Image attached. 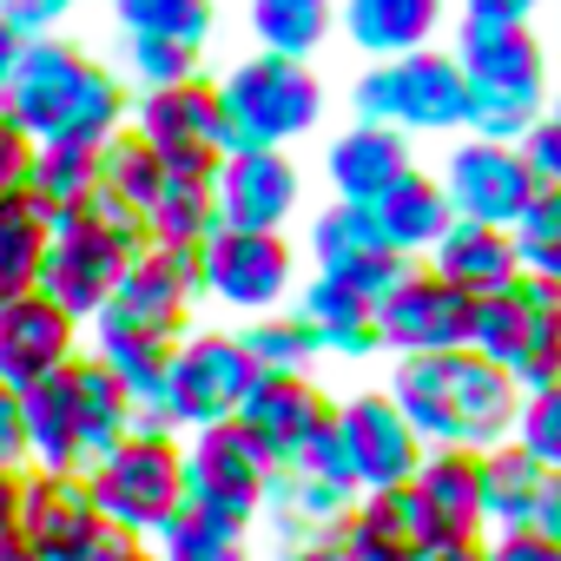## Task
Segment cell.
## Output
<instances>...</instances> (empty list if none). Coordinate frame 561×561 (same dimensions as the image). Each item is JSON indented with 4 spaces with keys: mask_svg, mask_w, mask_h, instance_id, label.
I'll use <instances>...</instances> for the list:
<instances>
[{
    "mask_svg": "<svg viewBox=\"0 0 561 561\" xmlns=\"http://www.w3.org/2000/svg\"><path fill=\"white\" fill-rule=\"evenodd\" d=\"M146 211H133L126 198H113L106 185L87 192L80 211H67L60 225H47V251H41V277H34V291L54 298L67 318H93L113 285H119V271L146 251Z\"/></svg>",
    "mask_w": 561,
    "mask_h": 561,
    "instance_id": "3",
    "label": "cell"
},
{
    "mask_svg": "<svg viewBox=\"0 0 561 561\" xmlns=\"http://www.w3.org/2000/svg\"><path fill=\"white\" fill-rule=\"evenodd\" d=\"M100 185H106L113 198H126L133 211H146V205L159 198V185H165V159H159L133 126H119L113 139H100Z\"/></svg>",
    "mask_w": 561,
    "mask_h": 561,
    "instance_id": "38",
    "label": "cell"
},
{
    "mask_svg": "<svg viewBox=\"0 0 561 561\" xmlns=\"http://www.w3.org/2000/svg\"><path fill=\"white\" fill-rule=\"evenodd\" d=\"M351 113L364 126H397V133H462L469 126V87L449 47H416L397 60H370L351 87Z\"/></svg>",
    "mask_w": 561,
    "mask_h": 561,
    "instance_id": "6",
    "label": "cell"
},
{
    "mask_svg": "<svg viewBox=\"0 0 561 561\" xmlns=\"http://www.w3.org/2000/svg\"><path fill=\"white\" fill-rule=\"evenodd\" d=\"M515 152L528 159L535 185H561V93H548V106H541L535 126L515 139Z\"/></svg>",
    "mask_w": 561,
    "mask_h": 561,
    "instance_id": "44",
    "label": "cell"
},
{
    "mask_svg": "<svg viewBox=\"0 0 561 561\" xmlns=\"http://www.w3.org/2000/svg\"><path fill=\"white\" fill-rule=\"evenodd\" d=\"M443 192H449V205H456V218H476V225H515L522 211H528V198L541 192L535 185V172H528V159L508 146V139H462L449 159H443Z\"/></svg>",
    "mask_w": 561,
    "mask_h": 561,
    "instance_id": "19",
    "label": "cell"
},
{
    "mask_svg": "<svg viewBox=\"0 0 561 561\" xmlns=\"http://www.w3.org/2000/svg\"><path fill=\"white\" fill-rule=\"evenodd\" d=\"M198 311V244H146L113 298L87 318V337H185Z\"/></svg>",
    "mask_w": 561,
    "mask_h": 561,
    "instance_id": "9",
    "label": "cell"
},
{
    "mask_svg": "<svg viewBox=\"0 0 561 561\" xmlns=\"http://www.w3.org/2000/svg\"><path fill=\"white\" fill-rule=\"evenodd\" d=\"M21 47H27V41H21L8 21H0V87H8V73H14V60H21Z\"/></svg>",
    "mask_w": 561,
    "mask_h": 561,
    "instance_id": "53",
    "label": "cell"
},
{
    "mask_svg": "<svg viewBox=\"0 0 561 561\" xmlns=\"http://www.w3.org/2000/svg\"><path fill=\"white\" fill-rule=\"evenodd\" d=\"M298 291V244L285 231H231L211 225L198 244V298H211L231 318L285 311Z\"/></svg>",
    "mask_w": 561,
    "mask_h": 561,
    "instance_id": "10",
    "label": "cell"
},
{
    "mask_svg": "<svg viewBox=\"0 0 561 561\" xmlns=\"http://www.w3.org/2000/svg\"><path fill=\"white\" fill-rule=\"evenodd\" d=\"M331 416H337V397L311 370H257L238 403V423L251 430V443L271 462H298L331 430Z\"/></svg>",
    "mask_w": 561,
    "mask_h": 561,
    "instance_id": "18",
    "label": "cell"
},
{
    "mask_svg": "<svg viewBox=\"0 0 561 561\" xmlns=\"http://www.w3.org/2000/svg\"><path fill=\"white\" fill-rule=\"evenodd\" d=\"M291 311L311 324V337H318L324 357H337V364L377 357V305H370L364 291L337 285V277H324V271L305 277V285L291 291Z\"/></svg>",
    "mask_w": 561,
    "mask_h": 561,
    "instance_id": "28",
    "label": "cell"
},
{
    "mask_svg": "<svg viewBox=\"0 0 561 561\" xmlns=\"http://www.w3.org/2000/svg\"><path fill=\"white\" fill-rule=\"evenodd\" d=\"M67 383H73V416H80V456L93 462V456H106V449L139 423V403L126 397V383H119L93 351H80V357L67 364Z\"/></svg>",
    "mask_w": 561,
    "mask_h": 561,
    "instance_id": "30",
    "label": "cell"
},
{
    "mask_svg": "<svg viewBox=\"0 0 561 561\" xmlns=\"http://www.w3.org/2000/svg\"><path fill=\"white\" fill-rule=\"evenodd\" d=\"M41 251H47V218H41L27 198L0 205V305L34 291V277H41Z\"/></svg>",
    "mask_w": 561,
    "mask_h": 561,
    "instance_id": "39",
    "label": "cell"
},
{
    "mask_svg": "<svg viewBox=\"0 0 561 561\" xmlns=\"http://www.w3.org/2000/svg\"><path fill=\"white\" fill-rule=\"evenodd\" d=\"M119 73L126 87H179V80H198L205 73V47H185V41H159V34H119Z\"/></svg>",
    "mask_w": 561,
    "mask_h": 561,
    "instance_id": "40",
    "label": "cell"
},
{
    "mask_svg": "<svg viewBox=\"0 0 561 561\" xmlns=\"http://www.w3.org/2000/svg\"><path fill=\"white\" fill-rule=\"evenodd\" d=\"M119 34H159L185 47H211L218 34V0H113Z\"/></svg>",
    "mask_w": 561,
    "mask_h": 561,
    "instance_id": "37",
    "label": "cell"
},
{
    "mask_svg": "<svg viewBox=\"0 0 561 561\" xmlns=\"http://www.w3.org/2000/svg\"><path fill=\"white\" fill-rule=\"evenodd\" d=\"M403 172H416V146L397 126H364L357 119L351 133H337L324 146V179H331V198H344V205L383 198Z\"/></svg>",
    "mask_w": 561,
    "mask_h": 561,
    "instance_id": "23",
    "label": "cell"
},
{
    "mask_svg": "<svg viewBox=\"0 0 561 561\" xmlns=\"http://www.w3.org/2000/svg\"><path fill=\"white\" fill-rule=\"evenodd\" d=\"M159 554H165V561H251L244 535L225 528V522H205L198 508H185V515L159 535Z\"/></svg>",
    "mask_w": 561,
    "mask_h": 561,
    "instance_id": "42",
    "label": "cell"
},
{
    "mask_svg": "<svg viewBox=\"0 0 561 561\" xmlns=\"http://www.w3.org/2000/svg\"><path fill=\"white\" fill-rule=\"evenodd\" d=\"M423 264L443 277V285L469 291V298H489V291H502V285H515V277H522L515 238L502 225H476V218H449V231L430 244Z\"/></svg>",
    "mask_w": 561,
    "mask_h": 561,
    "instance_id": "26",
    "label": "cell"
},
{
    "mask_svg": "<svg viewBox=\"0 0 561 561\" xmlns=\"http://www.w3.org/2000/svg\"><path fill=\"white\" fill-rule=\"evenodd\" d=\"M251 34H257V54L311 60L337 34V0H251Z\"/></svg>",
    "mask_w": 561,
    "mask_h": 561,
    "instance_id": "33",
    "label": "cell"
},
{
    "mask_svg": "<svg viewBox=\"0 0 561 561\" xmlns=\"http://www.w3.org/2000/svg\"><path fill=\"white\" fill-rule=\"evenodd\" d=\"M515 443H522L541 469H561V383L522 390V410H515Z\"/></svg>",
    "mask_w": 561,
    "mask_h": 561,
    "instance_id": "43",
    "label": "cell"
},
{
    "mask_svg": "<svg viewBox=\"0 0 561 561\" xmlns=\"http://www.w3.org/2000/svg\"><path fill=\"white\" fill-rule=\"evenodd\" d=\"M257 364L244 357L238 331H185L172 344V364H165V383H159V423L192 436V430H211V423H231L244 390H251Z\"/></svg>",
    "mask_w": 561,
    "mask_h": 561,
    "instance_id": "11",
    "label": "cell"
},
{
    "mask_svg": "<svg viewBox=\"0 0 561 561\" xmlns=\"http://www.w3.org/2000/svg\"><path fill=\"white\" fill-rule=\"evenodd\" d=\"M482 561H561V541H541L535 528H489Z\"/></svg>",
    "mask_w": 561,
    "mask_h": 561,
    "instance_id": "46",
    "label": "cell"
},
{
    "mask_svg": "<svg viewBox=\"0 0 561 561\" xmlns=\"http://www.w3.org/2000/svg\"><path fill=\"white\" fill-rule=\"evenodd\" d=\"M27 172H34V139L0 113V205H14L27 192Z\"/></svg>",
    "mask_w": 561,
    "mask_h": 561,
    "instance_id": "45",
    "label": "cell"
},
{
    "mask_svg": "<svg viewBox=\"0 0 561 561\" xmlns=\"http://www.w3.org/2000/svg\"><path fill=\"white\" fill-rule=\"evenodd\" d=\"M430 561H482V541H443Z\"/></svg>",
    "mask_w": 561,
    "mask_h": 561,
    "instance_id": "54",
    "label": "cell"
},
{
    "mask_svg": "<svg viewBox=\"0 0 561 561\" xmlns=\"http://www.w3.org/2000/svg\"><path fill=\"white\" fill-rule=\"evenodd\" d=\"M528 528H535L541 541H561V469H548V476H541L535 508H528Z\"/></svg>",
    "mask_w": 561,
    "mask_h": 561,
    "instance_id": "50",
    "label": "cell"
},
{
    "mask_svg": "<svg viewBox=\"0 0 561 561\" xmlns=\"http://www.w3.org/2000/svg\"><path fill=\"white\" fill-rule=\"evenodd\" d=\"M305 205V172L285 146L225 152L211 172V211L231 231H285Z\"/></svg>",
    "mask_w": 561,
    "mask_h": 561,
    "instance_id": "17",
    "label": "cell"
},
{
    "mask_svg": "<svg viewBox=\"0 0 561 561\" xmlns=\"http://www.w3.org/2000/svg\"><path fill=\"white\" fill-rule=\"evenodd\" d=\"M0 561H34V554L21 548V535H0Z\"/></svg>",
    "mask_w": 561,
    "mask_h": 561,
    "instance_id": "55",
    "label": "cell"
},
{
    "mask_svg": "<svg viewBox=\"0 0 561 561\" xmlns=\"http://www.w3.org/2000/svg\"><path fill=\"white\" fill-rule=\"evenodd\" d=\"M0 21H8L21 41H47L67 21V8H60V0H0Z\"/></svg>",
    "mask_w": 561,
    "mask_h": 561,
    "instance_id": "47",
    "label": "cell"
},
{
    "mask_svg": "<svg viewBox=\"0 0 561 561\" xmlns=\"http://www.w3.org/2000/svg\"><path fill=\"white\" fill-rule=\"evenodd\" d=\"M100 185V146H34V172H27V205L60 225L67 211L87 205V192Z\"/></svg>",
    "mask_w": 561,
    "mask_h": 561,
    "instance_id": "32",
    "label": "cell"
},
{
    "mask_svg": "<svg viewBox=\"0 0 561 561\" xmlns=\"http://www.w3.org/2000/svg\"><path fill=\"white\" fill-rule=\"evenodd\" d=\"M456 67L469 87V126L476 139H522L535 126V113L548 106V47L535 41V27H489V21H462L456 27Z\"/></svg>",
    "mask_w": 561,
    "mask_h": 561,
    "instance_id": "4",
    "label": "cell"
},
{
    "mask_svg": "<svg viewBox=\"0 0 561 561\" xmlns=\"http://www.w3.org/2000/svg\"><path fill=\"white\" fill-rule=\"evenodd\" d=\"M469 351L502 364L522 390L561 383V298L548 277H515V285L476 298L469 311Z\"/></svg>",
    "mask_w": 561,
    "mask_h": 561,
    "instance_id": "8",
    "label": "cell"
},
{
    "mask_svg": "<svg viewBox=\"0 0 561 561\" xmlns=\"http://www.w3.org/2000/svg\"><path fill=\"white\" fill-rule=\"evenodd\" d=\"M331 430H337V449H344V469H351L357 495H377V489L410 482L416 462H423V449H430L390 390H357V397H344Z\"/></svg>",
    "mask_w": 561,
    "mask_h": 561,
    "instance_id": "16",
    "label": "cell"
},
{
    "mask_svg": "<svg viewBox=\"0 0 561 561\" xmlns=\"http://www.w3.org/2000/svg\"><path fill=\"white\" fill-rule=\"evenodd\" d=\"M449 0H337V34L364 60H397L416 47H436Z\"/></svg>",
    "mask_w": 561,
    "mask_h": 561,
    "instance_id": "25",
    "label": "cell"
},
{
    "mask_svg": "<svg viewBox=\"0 0 561 561\" xmlns=\"http://www.w3.org/2000/svg\"><path fill=\"white\" fill-rule=\"evenodd\" d=\"M554 298H561V277H554Z\"/></svg>",
    "mask_w": 561,
    "mask_h": 561,
    "instance_id": "57",
    "label": "cell"
},
{
    "mask_svg": "<svg viewBox=\"0 0 561 561\" xmlns=\"http://www.w3.org/2000/svg\"><path fill=\"white\" fill-rule=\"evenodd\" d=\"M211 225H218V211H211V172H165L159 198L146 205V238L152 244H205Z\"/></svg>",
    "mask_w": 561,
    "mask_h": 561,
    "instance_id": "35",
    "label": "cell"
},
{
    "mask_svg": "<svg viewBox=\"0 0 561 561\" xmlns=\"http://www.w3.org/2000/svg\"><path fill=\"white\" fill-rule=\"evenodd\" d=\"M87 489L100 502V515L113 522V535H139V541H159L179 515H185V436L139 416L106 456H93L87 469Z\"/></svg>",
    "mask_w": 561,
    "mask_h": 561,
    "instance_id": "5",
    "label": "cell"
},
{
    "mask_svg": "<svg viewBox=\"0 0 561 561\" xmlns=\"http://www.w3.org/2000/svg\"><path fill=\"white\" fill-rule=\"evenodd\" d=\"M0 113L34 146H100L126 126L133 87H126V73H113L80 41L47 34V41L21 47L8 87H0Z\"/></svg>",
    "mask_w": 561,
    "mask_h": 561,
    "instance_id": "1",
    "label": "cell"
},
{
    "mask_svg": "<svg viewBox=\"0 0 561 561\" xmlns=\"http://www.w3.org/2000/svg\"><path fill=\"white\" fill-rule=\"evenodd\" d=\"M508 238H515L522 271L554 285V277H561V185H541V192L528 198V211L508 225Z\"/></svg>",
    "mask_w": 561,
    "mask_h": 561,
    "instance_id": "41",
    "label": "cell"
},
{
    "mask_svg": "<svg viewBox=\"0 0 561 561\" xmlns=\"http://www.w3.org/2000/svg\"><path fill=\"white\" fill-rule=\"evenodd\" d=\"M126 126L165 159V172H218V159L231 152V126H225V100L218 80H179V87H139Z\"/></svg>",
    "mask_w": 561,
    "mask_h": 561,
    "instance_id": "13",
    "label": "cell"
},
{
    "mask_svg": "<svg viewBox=\"0 0 561 561\" xmlns=\"http://www.w3.org/2000/svg\"><path fill=\"white\" fill-rule=\"evenodd\" d=\"M548 0H462V21H489V27H535V14Z\"/></svg>",
    "mask_w": 561,
    "mask_h": 561,
    "instance_id": "49",
    "label": "cell"
},
{
    "mask_svg": "<svg viewBox=\"0 0 561 561\" xmlns=\"http://www.w3.org/2000/svg\"><path fill=\"white\" fill-rule=\"evenodd\" d=\"M0 469H27V423L14 383H0Z\"/></svg>",
    "mask_w": 561,
    "mask_h": 561,
    "instance_id": "48",
    "label": "cell"
},
{
    "mask_svg": "<svg viewBox=\"0 0 561 561\" xmlns=\"http://www.w3.org/2000/svg\"><path fill=\"white\" fill-rule=\"evenodd\" d=\"M60 8H67V14H73V8H80V0H60Z\"/></svg>",
    "mask_w": 561,
    "mask_h": 561,
    "instance_id": "56",
    "label": "cell"
},
{
    "mask_svg": "<svg viewBox=\"0 0 561 561\" xmlns=\"http://www.w3.org/2000/svg\"><path fill=\"white\" fill-rule=\"evenodd\" d=\"M14 535L34 561H100L113 541V522L100 515L80 469H21Z\"/></svg>",
    "mask_w": 561,
    "mask_h": 561,
    "instance_id": "14",
    "label": "cell"
},
{
    "mask_svg": "<svg viewBox=\"0 0 561 561\" xmlns=\"http://www.w3.org/2000/svg\"><path fill=\"white\" fill-rule=\"evenodd\" d=\"M311 264H318L324 277H337V285L364 291L370 305L410 271V257L390 251V238L377 231L370 205H344V198H331V205L311 218Z\"/></svg>",
    "mask_w": 561,
    "mask_h": 561,
    "instance_id": "20",
    "label": "cell"
},
{
    "mask_svg": "<svg viewBox=\"0 0 561 561\" xmlns=\"http://www.w3.org/2000/svg\"><path fill=\"white\" fill-rule=\"evenodd\" d=\"M238 344H244V357H251L257 370H318V364H324L311 324H305L291 305H285V311H264V318H244V324H238Z\"/></svg>",
    "mask_w": 561,
    "mask_h": 561,
    "instance_id": "36",
    "label": "cell"
},
{
    "mask_svg": "<svg viewBox=\"0 0 561 561\" xmlns=\"http://www.w3.org/2000/svg\"><path fill=\"white\" fill-rule=\"evenodd\" d=\"M357 489L311 469V462H277L271 482H264V515L271 522V541H298V535H331L344 515H351Z\"/></svg>",
    "mask_w": 561,
    "mask_h": 561,
    "instance_id": "24",
    "label": "cell"
},
{
    "mask_svg": "<svg viewBox=\"0 0 561 561\" xmlns=\"http://www.w3.org/2000/svg\"><path fill=\"white\" fill-rule=\"evenodd\" d=\"M80 351H87V324L67 318L54 298L27 291V298H8V305H0V383L27 390V383L67 370Z\"/></svg>",
    "mask_w": 561,
    "mask_h": 561,
    "instance_id": "21",
    "label": "cell"
},
{
    "mask_svg": "<svg viewBox=\"0 0 561 561\" xmlns=\"http://www.w3.org/2000/svg\"><path fill=\"white\" fill-rule=\"evenodd\" d=\"M469 311H476L469 291L443 285L430 264H410L397 285L377 298V351H383V357L462 351V344H469Z\"/></svg>",
    "mask_w": 561,
    "mask_h": 561,
    "instance_id": "15",
    "label": "cell"
},
{
    "mask_svg": "<svg viewBox=\"0 0 561 561\" xmlns=\"http://www.w3.org/2000/svg\"><path fill=\"white\" fill-rule=\"evenodd\" d=\"M541 462L508 436L495 449H482V515L489 528H528V508H535V489H541Z\"/></svg>",
    "mask_w": 561,
    "mask_h": 561,
    "instance_id": "34",
    "label": "cell"
},
{
    "mask_svg": "<svg viewBox=\"0 0 561 561\" xmlns=\"http://www.w3.org/2000/svg\"><path fill=\"white\" fill-rule=\"evenodd\" d=\"M21 423H27V469H87L67 370H54V377L21 390Z\"/></svg>",
    "mask_w": 561,
    "mask_h": 561,
    "instance_id": "31",
    "label": "cell"
},
{
    "mask_svg": "<svg viewBox=\"0 0 561 561\" xmlns=\"http://www.w3.org/2000/svg\"><path fill=\"white\" fill-rule=\"evenodd\" d=\"M225 100V126H231V152L244 146H285L311 139L324 126V80L311 73V60H285V54H251L218 80Z\"/></svg>",
    "mask_w": 561,
    "mask_h": 561,
    "instance_id": "7",
    "label": "cell"
},
{
    "mask_svg": "<svg viewBox=\"0 0 561 561\" xmlns=\"http://www.w3.org/2000/svg\"><path fill=\"white\" fill-rule=\"evenodd\" d=\"M383 390L403 403V416L430 449H495L515 436V410H522V383L469 344L430 357H390Z\"/></svg>",
    "mask_w": 561,
    "mask_h": 561,
    "instance_id": "2",
    "label": "cell"
},
{
    "mask_svg": "<svg viewBox=\"0 0 561 561\" xmlns=\"http://www.w3.org/2000/svg\"><path fill=\"white\" fill-rule=\"evenodd\" d=\"M337 535L364 554V561H430L443 548V528L430 515V502L397 482V489H377V495H357L351 515L337 522Z\"/></svg>",
    "mask_w": 561,
    "mask_h": 561,
    "instance_id": "22",
    "label": "cell"
},
{
    "mask_svg": "<svg viewBox=\"0 0 561 561\" xmlns=\"http://www.w3.org/2000/svg\"><path fill=\"white\" fill-rule=\"evenodd\" d=\"M21 515V469H0V535H14Z\"/></svg>",
    "mask_w": 561,
    "mask_h": 561,
    "instance_id": "52",
    "label": "cell"
},
{
    "mask_svg": "<svg viewBox=\"0 0 561 561\" xmlns=\"http://www.w3.org/2000/svg\"><path fill=\"white\" fill-rule=\"evenodd\" d=\"M100 561H165V554H159V541H139V535H113Z\"/></svg>",
    "mask_w": 561,
    "mask_h": 561,
    "instance_id": "51",
    "label": "cell"
},
{
    "mask_svg": "<svg viewBox=\"0 0 561 561\" xmlns=\"http://www.w3.org/2000/svg\"><path fill=\"white\" fill-rule=\"evenodd\" d=\"M271 469L277 462L251 443V430L238 416L211 423V430H192L185 436V508H198L205 522H225V528L251 535L257 515H264Z\"/></svg>",
    "mask_w": 561,
    "mask_h": 561,
    "instance_id": "12",
    "label": "cell"
},
{
    "mask_svg": "<svg viewBox=\"0 0 561 561\" xmlns=\"http://www.w3.org/2000/svg\"><path fill=\"white\" fill-rule=\"evenodd\" d=\"M370 218H377V231L390 238V251H403L410 264H423V257H430V244L449 231L456 205H449L443 179L416 165V172H403L383 198H370Z\"/></svg>",
    "mask_w": 561,
    "mask_h": 561,
    "instance_id": "29",
    "label": "cell"
},
{
    "mask_svg": "<svg viewBox=\"0 0 561 561\" xmlns=\"http://www.w3.org/2000/svg\"><path fill=\"white\" fill-rule=\"evenodd\" d=\"M410 489L430 502L443 541H482L489 515H482V449H423Z\"/></svg>",
    "mask_w": 561,
    "mask_h": 561,
    "instance_id": "27",
    "label": "cell"
}]
</instances>
